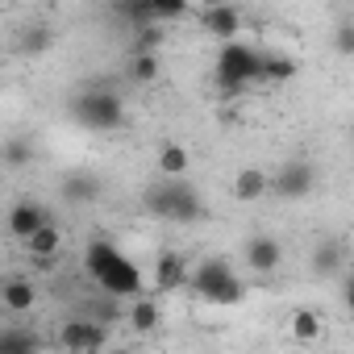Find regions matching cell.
<instances>
[{
    "label": "cell",
    "instance_id": "obj_1",
    "mask_svg": "<svg viewBox=\"0 0 354 354\" xmlns=\"http://www.w3.org/2000/svg\"><path fill=\"white\" fill-rule=\"evenodd\" d=\"M84 271H88V279H92L100 292H109V296H117V300H133V296L146 292V288H142V271H138L113 242H104V238L88 242V250H84Z\"/></svg>",
    "mask_w": 354,
    "mask_h": 354
},
{
    "label": "cell",
    "instance_id": "obj_2",
    "mask_svg": "<svg viewBox=\"0 0 354 354\" xmlns=\"http://www.w3.org/2000/svg\"><path fill=\"white\" fill-rule=\"evenodd\" d=\"M142 209L150 217H158V221H180V225H188V221H196L205 213L196 188L184 184V175H180V180H167V175H162V184H150L142 192Z\"/></svg>",
    "mask_w": 354,
    "mask_h": 354
},
{
    "label": "cell",
    "instance_id": "obj_3",
    "mask_svg": "<svg viewBox=\"0 0 354 354\" xmlns=\"http://www.w3.org/2000/svg\"><path fill=\"white\" fill-rule=\"evenodd\" d=\"M263 67H267V55L259 46L230 38V42H221V55H217V84L234 96L250 92L254 84H263Z\"/></svg>",
    "mask_w": 354,
    "mask_h": 354
},
{
    "label": "cell",
    "instance_id": "obj_4",
    "mask_svg": "<svg viewBox=\"0 0 354 354\" xmlns=\"http://www.w3.org/2000/svg\"><path fill=\"white\" fill-rule=\"evenodd\" d=\"M71 113H75V121L88 125V129H121V121H125V104H121V96L109 92V88H88V92H80L75 104H71Z\"/></svg>",
    "mask_w": 354,
    "mask_h": 354
},
{
    "label": "cell",
    "instance_id": "obj_5",
    "mask_svg": "<svg viewBox=\"0 0 354 354\" xmlns=\"http://www.w3.org/2000/svg\"><path fill=\"white\" fill-rule=\"evenodd\" d=\"M317 188V171L308 158H288L275 175H271V192L279 201H304L308 192Z\"/></svg>",
    "mask_w": 354,
    "mask_h": 354
},
{
    "label": "cell",
    "instance_id": "obj_6",
    "mask_svg": "<svg viewBox=\"0 0 354 354\" xmlns=\"http://www.w3.org/2000/svg\"><path fill=\"white\" fill-rule=\"evenodd\" d=\"M238 275H234V267H230V259H221V254H209V259H201V267L188 275V283H192V292L201 296V300H209V304H217V296L234 283Z\"/></svg>",
    "mask_w": 354,
    "mask_h": 354
},
{
    "label": "cell",
    "instance_id": "obj_7",
    "mask_svg": "<svg viewBox=\"0 0 354 354\" xmlns=\"http://www.w3.org/2000/svg\"><path fill=\"white\" fill-rule=\"evenodd\" d=\"M104 342H109V333H104V325H96V321H67V325L59 329V346L71 350V354L100 350Z\"/></svg>",
    "mask_w": 354,
    "mask_h": 354
},
{
    "label": "cell",
    "instance_id": "obj_8",
    "mask_svg": "<svg viewBox=\"0 0 354 354\" xmlns=\"http://www.w3.org/2000/svg\"><path fill=\"white\" fill-rule=\"evenodd\" d=\"M242 254H246V267L259 271V275H271V271H279V263H283V246H279V238H271V234H254Z\"/></svg>",
    "mask_w": 354,
    "mask_h": 354
},
{
    "label": "cell",
    "instance_id": "obj_9",
    "mask_svg": "<svg viewBox=\"0 0 354 354\" xmlns=\"http://www.w3.org/2000/svg\"><path fill=\"white\" fill-rule=\"evenodd\" d=\"M201 26H205L213 38L230 42V38L242 34V9L234 5V0H225V5H213V9H201Z\"/></svg>",
    "mask_w": 354,
    "mask_h": 354
},
{
    "label": "cell",
    "instance_id": "obj_10",
    "mask_svg": "<svg viewBox=\"0 0 354 354\" xmlns=\"http://www.w3.org/2000/svg\"><path fill=\"white\" fill-rule=\"evenodd\" d=\"M50 221V209L46 205H38V201H21V205H13L9 209V234L17 238V242H26L34 230H42Z\"/></svg>",
    "mask_w": 354,
    "mask_h": 354
},
{
    "label": "cell",
    "instance_id": "obj_11",
    "mask_svg": "<svg viewBox=\"0 0 354 354\" xmlns=\"http://www.w3.org/2000/svg\"><path fill=\"white\" fill-rule=\"evenodd\" d=\"M34 300H38V288H34V279H26V275H13V279H5V288H0V304H5L9 317L34 313Z\"/></svg>",
    "mask_w": 354,
    "mask_h": 354
},
{
    "label": "cell",
    "instance_id": "obj_12",
    "mask_svg": "<svg viewBox=\"0 0 354 354\" xmlns=\"http://www.w3.org/2000/svg\"><path fill=\"white\" fill-rule=\"evenodd\" d=\"M230 192H234L238 205H254V201H263V196L271 192V175H267L263 167H242V171L234 175Z\"/></svg>",
    "mask_w": 354,
    "mask_h": 354
},
{
    "label": "cell",
    "instance_id": "obj_13",
    "mask_svg": "<svg viewBox=\"0 0 354 354\" xmlns=\"http://www.w3.org/2000/svg\"><path fill=\"white\" fill-rule=\"evenodd\" d=\"M184 283H188L184 254H175V250L158 254V263H154V292H175V288H184Z\"/></svg>",
    "mask_w": 354,
    "mask_h": 354
},
{
    "label": "cell",
    "instance_id": "obj_14",
    "mask_svg": "<svg viewBox=\"0 0 354 354\" xmlns=\"http://www.w3.org/2000/svg\"><path fill=\"white\" fill-rule=\"evenodd\" d=\"M188 146H180V142H162V150H158V171L167 175V180H180V175H188Z\"/></svg>",
    "mask_w": 354,
    "mask_h": 354
},
{
    "label": "cell",
    "instance_id": "obj_15",
    "mask_svg": "<svg viewBox=\"0 0 354 354\" xmlns=\"http://www.w3.org/2000/svg\"><path fill=\"white\" fill-rule=\"evenodd\" d=\"M63 250V234H59V225L55 221H46L42 230H34L30 238H26V254L34 259V254H59Z\"/></svg>",
    "mask_w": 354,
    "mask_h": 354
},
{
    "label": "cell",
    "instance_id": "obj_16",
    "mask_svg": "<svg viewBox=\"0 0 354 354\" xmlns=\"http://www.w3.org/2000/svg\"><path fill=\"white\" fill-rule=\"evenodd\" d=\"M158 321H162V313H158V304H154L150 296H133V300H129V325H133L138 333L158 329Z\"/></svg>",
    "mask_w": 354,
    "mask_h": 354
},
{
    "label": "cell",
    "instance_id": "obj_17",
    "mask_svg": "<svg viewBox=\"0 0 354 354\" xmlns=\"http://www.w3.org/2000/svg\"><path fill=\"white\" fill-rule=\"evenodd\" d=\"M321 329H325V321H321V313H313V308H296L292 313V337L296 342H317L321 337Z\"/></svg>",
    "mask_w": 354,
    "mask_h": 354
},
{
    "label": "cell",
    "instance_id": "obj_18",
    "mask_svg": "<svg viewBox=\"0 0 354 354\" xmlns=\"http://www.w3.org/2000/svg\"><path fill=\"white\" fill-rule=\"evenodd\" d=\"M34 350H42V342L34 333H21V329L0 333V354H34Z\"/></svg>",
    "mask_w": 354,
    "mask_h": 354
},
{
    "label": "cell",
    "instance_id": "obj_19",
    "mask_svg": "<svg viewBox=\"0 0 354 354\" xmlns=\"http://www.w3.org/2000/svg\"><path fill=\"white\" fill-rule=\"evenodd\" d=\"M129 80H133V84H150V80H158V55H154V50H133Z\"/></svg>",
    "mask_w": 354,
    "mask_h": 354
},
{
    "label": "cell",
    "instance_id": "obj_20",
    "mask_svg": "<svg viewBox=\"0 0 354 354\" xmlns=\"http://www.w3.org/2000/svg\"><path fill=\"white\" fill-rule=\"evenodd\" d=\"M296 80V63L288 55H267V67H263V84H288Z\"/></svg>",
    "mask_w": 354,
    "mask_h": 354
},
{
    "label": "cell",
    "instance_id": "obj_21",
    "mask_svg": "<svg viewBox=\"0 0 354 354\" xmlns=\"http://www.w3.org/2000/svg\"><path fill=\"white\" fill-rule=\"evenodd\" d=\"M342 267V250H337V242H321L317 250H313V271L317 275H333Z\"/></svg>",
    "mask_w": 354,
    "mask_h": 354
},
{
    "label": "cell",
    "instance_id": "obj_22",
    "mask_svg": "<svg viewBox=\"0 0 354 354\" xmlns=\"http://www.w3.org/2000/svg\"><path fill=\"white\" fill-rule=\"evenodd\" d=\"M329 46H333V55H337V59H354V21H337V26H333Z\"/></svg>",
    "mask_w": 354,
    "mask_h": 354
},
{
    "label": "cell",
    "instance_id": "obj_23",
    "mask_svg": "<svg viewBox=\"0 0 354 354\" xmlns=\"http://www.w3.org/2000/svg\"><path fill=\"white\" fill-rule=\"evenodd\" d=\"M50 50V30H26L21 34V55H46Z\"/></svg>",
    "mask_w": 354,
    "mask_h": 354
},
{
    "label": "cell",
    "instance_id": "obj_24",
    "mask_svg": "<svg viewBox=\"0 0 354 354\" xmlns=\"http://www.w3.org/2000/svg\"><path fill=\"white\" fill-rule=\"evenodd\" d=\"M184 13H188V0H154V17H158V26L180 21Z\"/></svg>",
    "mask_w": 354,
    "mask_h": 354
},
{
    "label": "cell",
    "instance_id": "obj_25",
    "mask_svg": "<svg viewBox=\"0 0 354 354\" xmlns=\"http://www.w3.org/2000/svg\"><path fill=\"white\" fill-rule=\"evenodd\" d=\"M63 196H71V201H92L96 188H92V180H84V175H71V180L63 184Z\"/></svg>",
    "mask_w": 354,
    "mask_h": 354
},
{
    "label": "cell",
    "instance_id": "obj_26",
    "mask_svg": "<svg viewBox=\"0 0 354 354\" xmlns=\"http://www.w3.org/2000/svg\"><path fill=\"white\" fill-rule=\"evenodd\" d=\"M342 304H346V308L354 313V271L346 275V288H342Z\"/></svg>",
    "mask_w": 354,
    "mask_h": 354
},
{
    "label": "cell",
    "instance_id": "obj_27",
    "mask_svg": "<svg viewBox=\"0 0 354 354\" xmlns=\"http://www.w3.org/2000/svg\"><path fill=\"white\" fill-rule=\"evenodd\" d=\"M26 162V150H21V142H13L9 146V167H21Z\"/></svg>",
    "mask_w": 354,
    "mask_h": 354
},
{
    "label": "cell",
    "instance_id": "obj_28",
    "mask_svg": "<svg viewBox=\"0 0 354 354\" xmlns=\"http://www.w3.org/2000/svg\"><path fill=\"white\" fill-rule=\"evenodd\" d=\"M201 5H205V9H213V5H225V0H201Z\"/></svg>",
    "mask_w": 354,
    "mask_h": 354
}]
</instances>
